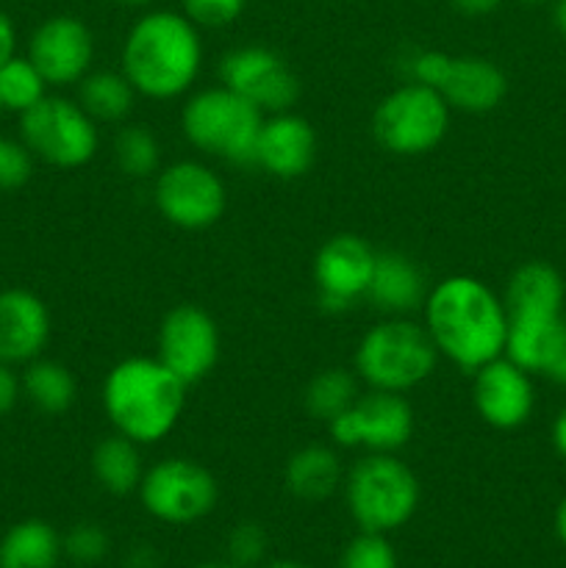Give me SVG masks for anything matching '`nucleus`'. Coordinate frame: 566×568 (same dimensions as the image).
Here are the masks:
<instances>
[{
  "label": "nucleus",
  "mask_w": 566,
  "mask_h": 568,
  "mask_svg": "<svg viewBox=\"0 0 566 568\" xmlns=\"http://www.w3.org/2000/svg\"><path fill=\"white\" fill-rule=\"evenodd\" d=\"M425 331L438 355L466 372H477L488 361L505 355L508 311L505 303L472 275H453L427 292Z\"/></svg>",
  "instance_id": "nucleus-1"
},
{
  "label": "nucleus",
  "mask_w": 566,
  "mask_h": 568,
  "mask_svg": "<svg viewBox=\"0 0 566 568\" xmlns=\"http://www.w3.org/2000/svg\"><path fill=\"white\" fill-rule=\"evenodd\" d=\"M200 64V31L183 11H148L133 22L122 44V72L144 98L172 100L189 92Z\"/></svg>",
  "instance_id": "nucleus-2"
},
{
  "label": "nucleus",
  "mask_w": 566,
  "mask_h": 568,
  "mask_svg": "<svg viewBox=\"0 0 566 568\" xmlns=\"http://www.w3.org/2000/svg\"><path fill=\"white\" fill-rule=\"evenodd\" d=\"M186 383L159 358L120 361L103 383V408L117 433L137 444H155L175 430L186 405Z\"/></svg>",
  "instance_id": "nucleus-3"
},
{
  "label": "nucleus",
  "mask_w": 566,
  "mask_h": 568,
  "mask_svg": "<svg viewBox=\"0 0 566 568\" xmlns=\"http://www.w3.org/2000/svg\"><path fill=\"white\" fill-rule=\"evenodd\" d=\"M438 349L425 325L388 316L364 333L355 349V375L370 388L405 394L433 375Z\"/></svg>",
  "instance_id": "nucleus-4"
},
{
  "label": "nucleus",
  "mask_w": 566,
  "mask_h": 568,
  "mask_svg": "<svg viewBox=\"0 0 566 568\" xmlns=\"http://www.w3.org/2000/svg\"><path fill=\"white\" fill-rule=\"evenodd\" d=\"M261 125L264 114L228 87L200 89L186 100L181 114L183 136L192 148L242 166L255 164Z\"/></svg>",
  "instance_id": "nucleus-5"
},
{
  "label": "nucleus",
  "mask_w": 566,
  "mask_h": 568,
  "mask_svg": "<svg viewBox=\"0 0 566 568\" xmlns=\"http://www.w3.org/2000/svg\"><path fill=\"white\" fill-rule=\"evenodd\" d=\"M344 497L364 532L400 530L420 508V480L394 453H370L350 469Z\"/></svg>",
  "instance_id": "nucleus-6"
},
{
  "label": "nucleus",
  "mask_w": 566,
  "mask_h": 568,
  "mask_svg": "<svg viewBox=\"0 0 566 568\" xmlns=\"http://www.w3.org/2000/svg\"><path fill=\"white\" fill-rule=\"evenodd\" d=\"M449 128V105L436 89L408 81L377 103L372 133L394 155H422L442 144Z\"/></svg>",
  "instance_id": "nucleus-7"
},
{
  "label": "nucleus",
  "mask_w": 566,
  "mask_h": 568,
  "mask_svg": "<svg viewBox=\"0 0 566 568\" xmlns=\"http://www.w3.org/2000/svg\"><path fill=\"white\" fill-rule=\"evenodd\" d=\"M22 144L44 164L75 170L98 153V122L67 98L44 94L37 105L20 114Z\"/></svg>",
  "instance_id": "nucleus-8"
},
{
  "label": "nucleus",
  "mask_w": 566,
  "mask_h": 568,
  "mask_svg": "<svg viewBox=\"0 0 566 568\" xmlns=\"http://www.w3.org/2000/svg\"><path fill=\"white\" fill-rule=\"evenodd\" d=\"M144 510L166 525H192L209 516L220 499L214 475L189 458H166L144 469L139 483Z\"/></svg>",
  "instance_id": "nucleus-9"
},
{
  "label": "nucleus",
  "mask_w": 566,
  "mask_h": 568,
  "mask_svg": "<svg viewBox=\"0 0 566 568\" xmlns=\"http://www.w3.org/2000/svg\"><path fill=\"white\" fill-rule=\"evenodd\" d=\"M414 408L403 394L370 388L358 394L344 414L327 425L338 447L366 449V453H397L414 436Z\"/></svg>",
  "instance_id": "nucleus-10"
},
{
  "label": "nucleus",
  "mask_w": 566,
  "mask_h": 568,
  "mask_svg": "<svg viewBox=\"0 0 566 568\" xmlns=\"http://www.w3.org/2000/svg\"><path fill=\"white\" fill-rule=\"evenodd\" d=\"M153 200L166 222L183 231H203L220 222L228 194L211 166L186 159L155 172Z\"/></svg>",
  "instance_id": "nucleus-11"
},
{
  "label": "nucleus",
  "mask_w": 566,
  "mask_h": 568,
  "mask_svg": "<svg viewBox=\"0 0 566 568\" xmlns=\"http://www.w3.org/2000/svg\"><path fill=\"white\" fill-rule=\"evenodd\" d=\"M220 78L222 87L253 103L264 116L292 111L300 98V81L292 67L261 44L228 50L220 61Z\"/></svg>",
  "instance_id": "nucleus-12"
},
{
  "label": "nucleus",
  "mask_w": 566,
  "mask_h": 568,
  "mask_svg": "<svg viewBox=\"0 0 566 568\" xmlns=\"http://www.w3.org/2000/svg\"><path fill=\"white\" fill-rule=\"evenodd\" d=\"M159 361L186 386L209 377L220 361V327L198 305H178L159 327Z\"/></svg>",
  "instance_id": "nucleus-13"
},
{
  "label": "nucleus",
  "mask_w": 566,
  "mask_h": 568,
  "mask_svg": "<svg viewBox=\"0 0 566 568\" xmlns=\"http://www.w3.org/2000/svg\"><path fill=\"white\" fill-rule=\"evenodd\" d=\"M377 253L353 233L327 239L314 258V283L322 308L347 311L366 297Z\"/></svg>",
  "instance_id": "nucleus-14"
},
{
  "label": "nucleus",
  "mask_w": 566,
  "mask_h": 568,
  "mask_svg": "<svg viewBox=\"0 0 566 568\" xmlns=\"http://www.w3.org/2000/svg\"><path fill=\"white\" fill-rule=\"evenodd\" d=\"M28 59L33 61L48 87H70L78 83L94 59L92 31L83 20L59 14L44 20L28 42Z\"/></svg>",
  "instance_id": "nucleus-15"
},
{
  "label": "nucleus",
  "mask_w": 566,
  "mask_h": 568,
  "mask_svg": "<svg viewBox=\"0 0 566 568\" xmlns=\"http://www.w3.org/2000/svg\"><path fill=\"white\" fill-rule=\"evenodd\" d=\"M472 403L477 416L497 430H516L525 425L536 405L530 372L499 355L475 372Z\"/></svg>",
  "instance_id": "nucleus-16"
},
{
  "label": "nucleus",
  "mask_w": 566,
  "mask_h": 568,
  "mask_svg": "<svg viewBox=\"0 0 566 568\" xmlns=\"http://www.w3.org/2000/svg\"><path fill=\"white\" fill-rule=\"evenodd\" d=\"M316 159V133L309 120L292 111L266 114L255 144V166L281 181H294L311 170Z\"/></svg>",
  "instance_id": "nucleus-17"
},
{
  "label": "nucleus",
  "mask_w": 566,
  "mask_h": 568,
  "mask_svg": "<svg viewBox=\"0 0 566 568\" xmlns=\"http://www.w3.org/2000/svg\"><path fill=\"white\" fill-rule=\"evenodd\" d=\"M436 92L447 100L449 109L466 114H486L494 111L508 94V78L494 61L483 55H449L444 61Z\"/></svg>",
  "instance_id": "nucleus-18"
},
{
  "label": "nucleus",
  "mask_w": 566,
  "mask_h": 568,
  "mask_svg": "<svg viewBox=\"0 0 566 568\" xmlns=\"http://www.w3.org/2000/svg\"><path fill=\"white\" fill-rule=\"evenodd\" d=\"M50 338L48 305L26 288L0 292V361L9 366L31 364Z\"/></svg>",
  "instance_id": "nucleus-19"
},
{
  "label": "nucleus",
  "mask_w": 566,
  "mask_h": 568,
  "mask_svg": "<svg viewBox=\"0 0 566 568\" xmlns=\"http://www.w3.org/2000/svg\"><path fill=\"white\" fill-rule=\"evenodd\" d=\"M427 281L422 266L403 253H377L366 297L381 314L408 316L427 300Z\"/></svg>",
  "instance_id": "nucleus-20"
},
{
  "label": "nucleus",
  "mask_w": 566,
  "mask_h": 568,
  "mask_svg": "<svg viewBox=\"0 0 566 568\" xmlns=\"http://www.w3.org/2000/svg\"><path fill=\"white\" fill-rule=\"evenodd\" d=\"M564 277L544 261H527L511 275L505 286V311L508 316L560 314L564 308Z\"/></svg>",
  "instance_id": "nucleus-21"
},
{
  "label": "nucleus",
  "mask_w": 566,
  "mask_h": 568,
  "mask_svg": "<svg viewBox=\"0 0 566 568\" xmlns=\"http://www.w3.org/2000/svg\"><path fill=\"white\" fill-rule=\"evenodd\" d=\"M342 483L338 455L325 444L300 447L286 464V488L303 503H322Z\"/></svg>",
  "instance_id": "nucleus-22"
},
{
  "label": "nucleus",
  "mask_w": 566,
  "mask_h": 568,
  "mask_svg": "<svg viewBox=\"0 0 566 568\" xmlns=\"http://www.w3.org/2000/svg\"><path fill=\"white\" fill-rule=\"evenodd\" d=\"M61 552L59 532L48 521L26 519L0 538V568H55Z\"/></svg>",
  "instance_id": "nucleus-23"
},
{
  "label": "nucleus",
  "mask_w": 566,
  "mask_h": 568,
  "mask_svg": "<svg viewBox=\"0 0 566 568\" xmlns=\"http://www.w3.org/2000/svg\"><path fill=\"white\" fill-rule=\"evenodd\" d=\"M92 471L94 480L114 497L139 491V483L144 477L139 444L122 433L103 438L92 453Z\"/></svg>",
  "instance_id": "nucleus-24"
},
{
  "label": "nucleus",
  "mask_w": 566,
  "mask_h": 568,
  "mask_svg": "<svg viewBox=\"0 0 566 568\" xmlns=\"http://www.w3.org/2000/svg\"><path fill=\"white\" fill-rule=\"evenodd\" d=\"M137 89L125 78V72L100 70L87 72L78 81V103L94 122H120L131 114Z\"/></svg>",
  "instance_id": "nucleus-25"
},
{
  "label": "nucleus",
  "mask_w": 566,
  "mask_h": 568,
  "mask_svg": "<svg viewBox=\"0 0 566 568\" xmlns=\"http://www.w3.org/2000/svg\"><path fill=\"white\" fill-rule=\"evenodd\" d=\"M22 394L31 399V405L42 414H64L75 403V377L67 366L55 361L37 358L26 366V375L20 381Z\"/></svg>",
  "instance_id": "nucleus-26"
},
{
  "label": "nucleus",
  "mask_w": 566,
  "mask_h": 568,
  "mask_svg": "<svg viewBox=\"0 0 566 568\" xmlns=\"http://www.w3.org/2000/svg\"><path fill=\"white\" fill-rule=\"evenodd\" d=\"M358 377L336 366V369H322L320 375L311 377L303 403L314 419L331 425L338 414H344L358 399Z\"/></svg>",
  "instance_id": "nucleus-27"
},
{
  "label": "nucleus",
  "mask_w": 566,
  "mask_h": 568,
  "mask_svg": "<svg viewBox=\"0 0 566 568\" xmlns=\"http://www.w3.org/2000/svg\"><path fill=\"white\" fill-rule=\"evenodd\" d=\"M48 81L42 72L33 67L28 55H11L3 67H0V109H9L22 114L31 105H37L44 98Z\"/></svg>",
  "instance_id": "nucleus-28"
},
{
  "label": "nucleus",
  "mask_w": 566,
  "mask_h": 568,
  "mask_svg": "<svg viewBox=\"0 0 566 568\" xmlns=\"http://www.w3.org/2000/svg\"><path fill=\"white\" fill-rule=\"evenodd\" d=\"M114 161L128 178H150L159 172L161 144L148 128L128 125L114 139Z\"/></svg>",
  "instance_id": "nucleus-29"
},
{
  "label": "nucleus",
  "mask_w": 566,
  "mask_h": 568,
  "mask_svg": "<svg viewBox=\"0 0 566 568\" xmlns=\"http://www.w3.org/2000/svg\"><path fill=\"white\" fill-rule=\"evenodd\" d=\"M342 568H397V552L383 532H361L344 549Z\"/></svg>",
  "instance_id": "nucleus-30"
},
{
  "label": "nucleus",
  "mask_w": 566,
  "mask_h": 568,
  "mask_svg": "<svg viewBox=\"0 0 566 568\" xmlns=\"http://www.w3.org/2000/svg\"><path fill=\"white\" fill-rule=\"evenodd\" d=\"M64 555L78 566H94L109 552V536L98 525H78L61 538Z\"/></svg>",
  "instance_id": "nucleus-31"
},
{
  "label": "nucleus",
  "mask_w": 566,
  "mask_h": 568,
  "mask_svg": "<svg viewBox=\"0 0 566 568\" xmlns=\"http://www.w3.org/2000/svg\"><path fill=\"white\" fill-rule=\"evenodd\" d=\"M181 6L198 28H225L242 17L247 0H181Z\"/></svg>",
  "instance_id": "nucleus-32"
},
{
  "label": "nucleus",
  "mask_w": 566,
  "mask_h": 568,
  "mask_svg": "<svg viewBox=\"0 0 566 568\" xmlns=\"http://www.w3.org/2000/svg\"><path fill=\"white\" fill-rule=\"evenodd\" d=\"M31 150L14 139L0 136V189H20L31 178Z\"/></svg>",
  "instance_id": "nucleus-33"
},
{
  "label": "nucleus",
  "mask_w": 566,
  "mask_h": 568,
  "mask_svg": "<svg viewBox=\"0 0 566 568\" xmlns=\"http://www.w3.org/2000/svg\"><path fill=\"white\" fill-rule=\"evenodd\" d=\"M266 552V536L259 525H239L228 538V555L233 566H255Z\"/></svg>",
  "instance_id": "nucleus-34"
},
{
  "label": "nucleus",
  "mask_w": 566,
  "mask_h": 568,
  "mask_svg": "<svg viewBox=\"0 0 566 568\" xmlns=\"http://www.w3.org/2000/svg\"><path fill=\"white\" fill-rule=\"evenodd\" d=\"M20 392H22L20 381H17V375L11 372V366L0 361V416H6L11 408H14Z\"/></svg>",
  "instance_id": "nucleus-35"
},
{
  "label": "nucleus",
  "mask_w": 566,
  "mask_h": 568,
  "mask_svg": "<svg viewBox=\"0 0 566 568\" xmlns=\"http://www.w3.org/2000/svg\"><path fill=\"white\" fill-rule=\"evenodd\" d=\"M542 377H547V381L558 383V386H566V333L564 338H560V344L555 347L553 358H549V364L544 366Z\"/></svg>",
  "instance_id": "nucleus-36"
},
{
  "label": "nucleus",
  "mask_w": 566,
  "mask_h": 568,
  "mask_svg": "<svg viewBox=\"0 0 566 568\" xmlns=\"http://www.w3.org/2000/svg\"><path fill=\"white\" fill-rule=\"evenodd\" d=\"M449 3H453L455 11L466 17H486L494 14L503 6V0H449Z\"/></svg>",
  "instance_id": "nucleus-37"
},
{
  "label": "nucleus",
  "mask_w": 566,
  "mask_h": 568,
  "mask_svg": "<svg viewBox=\"0 0 566 568\" xmlns=\"http://www.w3.org/2000/svg\"><path fill=\"white\" fill-rule=\"evenodd\" d=\"M14 48H17L14 26H11L9 17H6L3 11H0V67H3L6 61L11 59V55H17Z\"/></svg>",
  "instance_id": "nucleus-38"
},
{
  "label": "nucleus",
  "mask_w": 566,
  "mask_h": 568,
  "mask_svg": "<svg viewBox=\"0 0 566 568\" xmlns=\"http://www.w3.org/2000/svg\"><path fill=\"white\" fill-rule=\"evenodd\" d=\"M553 442H555V449H558V453L566 458V410H560V416L555 419Z\"/></svg>",
  "instance_id": "nucleus-39"
},
{
  "label": "nucleus",
  "mask_w": 566,
  "mask_h": 568,
  "mask_svg": "<svg viewBox=\"0 0 566 568\" xmlns=\"http://www.w3.org/2000/svg\"><path fill=\"white\" fill-rule=\"evenodd\" d=\"M553 20L555 28L566 37V0H553Z\"/></svg>",
  "instance_id": "nucleus-40"
},
{
  "label": "nucleus",
  "mask_w": 566,
  "mask_h": 568,
  "mask_svg": "<svg viewBox=\"0 0 566 568\" xmlns=\"http://www.w3.org/2000/svg\"><path fill=\"white\" fill-rule=\"evenodd\" d=\"M555 532H558L560 544L566 547V499L558 505V510H555Z\"/></svg>",
  "instance_id": "nucleus-41"
},
{
  "label": "nucleus",
  "mask_w": 566,
  "mask_h": 568,
  "mask_svg": "<svg viewBox=\"0 0 566 568\" xmlns=\"http://www.w3.org/2000/svg\"><path fill=\"white\" fill-rule=\"evenodd\" d=\"M264 568H305V566L294 564V560H272V564H266Z\"/></svg>",
  "instance_id": "nucleus-42"
},
{
  "label": "nucleus",
  "mask_w": 566,
  "mask_h": 568,
  "mask_svg": "<svg viewBox=\"0 0 566 568\" xmlns=\"http://www.w3.org/2000/svg\"><path fill=\"white\" fill-rule=\"evenodd\" d=\"M114 3H120V6H148V3H153V0H114Z\"/></svg>",
  "instance_id": "nucleus-43"
},
{
  "label": "nucleus",
  "mask_w": 566,
  "mask_h": 568,
  "mask_svg": "<svg viewBox=\"0 0 566 568\" xmlns=\"http://www.w3.org/2000/svg\"><path fill=\"white\" fill-rule=\"evenodd\" d=\"M519 3H525V6H542V3H547V0H519Z\"/></svg>",
  "instance_id": "nucleus-44"
},
{
  "label": "nucleus",
  "mask_w": 566,
  "mask_h": 568,
  "mask_svg": "<svg viewBox=\"0 0 566 568\" xmlns=\"http://www.w3.org/2000/svg\"><path fill=\"white\" fill-rule=\"evenodd\" d=\"M198 568H236V566H222V564H205V566H198Z\"/></svg>",
  "instance_id": "nucleus-45"
}]
</instances>
